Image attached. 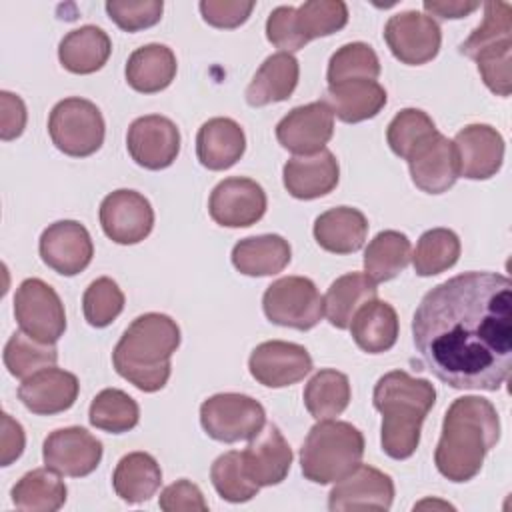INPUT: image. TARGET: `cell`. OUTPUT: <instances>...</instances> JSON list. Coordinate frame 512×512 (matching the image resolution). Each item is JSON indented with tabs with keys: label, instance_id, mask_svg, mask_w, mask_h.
I'll use <instances>...</instances> for the list:
<instances>
[{
	"label": "cell",
	"instance_id": "cell-1",
	"mask_svg": "<svg viewBox=\"0 0 512 512\" xmlns=\"http://www.w3.org/2000/svg\"><path fill=\"white\" fill-rule=\"evenodd\" d=\"M416 352L456 390L496 392L512 368V282L464 272L436 284L412 318Z\"/></svg>",
	"mask_w": 512,
	"mask_h": 512
},
{
	"label": "cell",
	"instance_id": "cell-2",
	"mask_svg": "<svg viewBox=\"0 0 512 512\" xmlns=\"http://www.w3.org/2000/svg\"><path fill=\"white\" fill-rule=\"evenodd\" d=\"M498 440L500 418L492 402L482 396L456 398L444 414L434 464L450 482H468Z\"/></svg>",
	"mask_w": 512,
	"mask_h": 512
},
{
	"label": "cell",
	"instance_id": "cell-3",
	"mask_svg": "<svg viewBox=\"0 0 512 512\" xmlns=\"http://www.w3.org/2000/svg\"><path fill=\"white\" fill-rule=\"evenodd\" d=\"M372 402L382 414L380 444L384 454L394 460L410 458L420 444L422 422L436 402L434 384L404 370H392L378 378Z\"/></svg>",
	"mask_w": 512,
	"mask_h": 512
},
{
	"label": "cell",
	"instance_id": "cell-4",
	"mask_svg": "<svg viewBox=\"0 0 512 512\" xmlns=\"http://www.w3.org/2000/svg\"><path fill=\"white\" fill-rule=\"evenodd\" d=\"M180 346L176 320L160 312H146L130 322L112 352L114 370L142 392H158L166 386L170 358Z\"/></svg>",
	"mask_w": 512,
	"mask_h": 512
},
{
	"label": "cell",
	"instance_id": "cell-5",
	"mask_svg": "<svg viewBox=\"0 0 512 512\" xmlns=\"http://www.w3.org/2000/svg\"><path fill=\"white\" fill-rule=\"evenodd\" d=\"M364 456L362 432L344 420H318L300 448V468L314 484H332L348 476Z\"/></svg>",
	"mask_w": 512,
	"mask_h": 512
},
{
	"label": "cell",
	"instance_id": "cell-6",
	"mask_svg": "<svg viewBox=\"0 0 512 512\" xmlns=\"http://www.w3.org/2000/svg\"><path fill=\"white\" fill-rule=\"evenodd\" d=\"M348 24V6L342 0H308L294 6H278L268 14L266 38L280 52H296L310 40L330 36Z\"/></svg>",
	"mask_w": 512,
	"mask_h": 512
},
{
	"label": "cell",
	"instance_id": "cell-7",
	"mask_svg": "<svg viewBox=\"0 0 512 512\" xmlns=\"http://www.w3.org/2000/svg\"><path fill=\"white\" fill-rule=\"evenodd\" d=\"M52 144L66 156L86 158L100 150L106 134L100 108L86 98H64L48 116Z\"/></svg>",
	"mask_w": 512,
	"mask_h": 512
},
{
	"label": "cell",
	"instance_id": "cell-8",
	"mask_svg": "<svg viewBox=\"0 0 512 512\" xmlns=\"http://www.w3.org/2000/svg\"><path fill=\"white\" fill-rule=\"evenodd\" d=\"M200 424L212 440L232 444L254 438L266 424V410L252 396L222 392L202 402Z\"/></svg>",
	"mask_w": 512,
	"mask_h": 512
},
{
	"label": "cell",
	"instance_id": "cell-9",
	"mask_svg": "<svg viewBox=\"0 0 512 512\" xmlns=\"http://www.w3.org/2000/svg\"><path fill=\"white\" fill-rule=\"evenodd\" d=\"M262 308L272 324L310 330L324 316V298L310 278L284 276L266 288Z\"/></svg>",
	"mask_w": 512,
	"mask_h": 512
},
{
	"label": "cell",
	"instance_id": "cell-10",
	"mask_svg": "<svg viewBox=\"0 0 512 512\" xmlns=\"http://www.w3.org/2000/svg\"><path fill=\"white\" fill-rule=\"evenodd\" d=\"M14 318L28 336L56 344L66 330V312L56 290L40 278H26L14 294Z\"/></svg>",
	"mask_w": 512,
	"mask_h": 512
},
{
	"label": "cell",
	"instance_id": "cell-11",
	"mask_svg": "<svg viewBox=\"0 0 512 512\" xmlns=\"http://www.w3.org/2000/svg\"><path fill=\"white\" fill-rule=\"evenodd\" d=\"M384 40L396 60L420 66L436 58L442 44V30L428 14L406 10L390 16L384 26Z\"/></svg>",
	"mask_w": 512,
	"mask_h": 512
},
{
	"label": "cell",
	"instance_id": "cell-12",
	"mask_svg": "<svg viewBox=\"0 0 512 512\" xmlns=\"http://www.w3.org/2000/svg\"><path fill=\"white\" fill-rule=\"evenodd\" d=\"M44 466L60 476L82 478L92 474L102 460V442L80 426L50 432L42 444Z\"/></svg>",
	"mask_w": 512,
	"mask_h": 512
},
{
	"label": "cell",
	"instance_id": "cell-13",
	"mask_svg": "<svg viewBox=\"0 0 512 512\" xmlns=\"http://www.w3.org/2000/svg\"><path fill=\"white\" fill-rule=\"evenodd\" d=\"M100 226L116 244H138L154 228L152 204L136 190H114L100 204Z\"/></svg>",
	"mask_w": 512,
	"mask_h": 512
},
{
	"label": "cell",
	"instance_id": "cell-14",
	"mask_svg": "<svg viewBox=\"0 0 512 512\" xmlns=\"http://www.w3.org/2000/svg\"><path fill=\"white\" fill-rule=\"evenodd\" d=\"M268 200L264 188L242 176H232L218 182L208 200L210 218L226 228H248L266 212Z\"/></svg>",
	"mask_w": 512,
	"mask_h": 512
},
{
	"label": "cell",
	"instance_id": "cell-15",
	"mask_svg": "<svg viewBox=\"0 0 512 512\" xmlns=\"http://www.w3.org/2000/svg\"><path fill=\"white\" fill-rule=\"evenodd\" d=\"M126 148L138 166L162 170L168 168L180 152V130L166 116L146 114L130 124Z\"/></svg>",
	"mask_w": 512,
	"mask_h": 512
},
{
	"label": "cell",
	"instance_id": "cell-16",
	"mask_svg": "<svg viewBox=\"0 0 512 512\" xmlns=\"http://www.w3.org/2000/svg\"><path fill=\"white\" fill-rule=\"evenodd\" d=\"M248 370L252 378L262 386L286 388L310 374L312 356L300 344L268 340L252 350L248 358Z\"/></svg>",
	"mask_w": 512,
	"mask_h": 512
},
{
	"label": "cell",
	"instance_id": "cell-17",
	"mask_svg": "<svg viewBox=\"0 0 512 512\" xmlns=\"http://www.w3.org/2000/svg\"><path fill=\"white\" fill-rule=\"evenodd\" d=\"M38 252L42 262L54 272L62 276H76L92 262L94 244L80 222L58 220L40 234Z\"/></svg>",
	"mask_w": 512,
	"mask_h": 512
},
{
	"label": "cell",
	"instance_id": "cell-18",
	"mask_svg": "<svg viewBox=\"0 0 512 512\" xmlns=\"http://www.w3.org/2000/svg\"><path fill=\"white\" fill-rule=\"evenodd\" d=\"M332 134L334 114L324 100L296 106L276 124V138L280 146L300 156L324 150Z\"/></svg>",
	"mask_w": 512,
	"mask_h": 512
},
{
	"label": "cell",
	"instance_id": "cell-19",
	"mask_svg": "<svg viewBox=\"0 0 512 512\" xmlns=\"http://www.w3.org/2000/svg\"><path fill=\"white\" fill-rule=\"evenodd\" d=\"M392 502V478L386 472L362 462L348 476L338 480L328 494V508L332 512L390 510Z\"/></svg>",
	"mask_w": 512,
	"mask_h": 512
},
{
	"label": "cell",
	"instance_id": "cell-20",
	"mask_svg": "<svg viewBox=\"0 0 512 512\" xmlns=\"http://www.w3.org/2000/svg\"><path fill=\"white\" fill-rule=\"evenodd\" d=\"M452 142L458 154L460 176L488 180L502 168L504 138L490 124H468Z\"/></svg>",
	"mask_w": 512,
	"mask_h": 512
},
{
	"label": "cell",
	"instance_id": "cell-21",
	"mask_svg": "<svg viewBox=\"0 0 512 512\" xmlns=\"http://www.w3.org/2000/svg\"><path fill=\"white\" fill-rule=\"evenodd\" d=\"M80 392L78 378L62 368L48 366L18 386V398L30 410L38 416H52L60 414L74 406Z\"/></svg>",
	"mask_w": 512,
	"mask_h": 512
},
{
	"label": "cell",
	"instance_id": "cell-22",
	"mask_svg": "<svg viewBox=\"0 0 512 512\" xmlns=\"http://www.w3.org/2000/svg\"><path fill=\"white\" fill-rule=\"evenodd\" d=\"M292 448L274 424L264 426L250 444L242 450V464L252 482L262 486H276L286 480L292 466Z\"/></svg>",
	"mask_w": 512,
	"mask_h": 512
},
{
	"label": "cell",
	"instance_id": "cell-23",
	"mask_svg": "<svg viewBox=\"0 0 512 512\" xmlns=\"http://www.w3.org/2000/svg\"><path fill=\"white\" fill-rule=\"evenodd\" d=\"M408 168L412 182L422 192L442 194L450 190L460 176L454 142L438 132L408 158Z\"/></svg>",
	"mask_w": 512,
	"mask_h": 512
},
{
	"label": "cell",
	"instance_id": "cell-24",
	"mask_svg": "<svg viewBox=\"0 0 512 512\" xmlns=\"http://www.w3.org/2000/svg\"><path fill=\"white\" fill-rule=\"evenodd\" d=\"M284 188L298 200H314L330 194L340 180V166L330 150L310 156H292L282 170Z\"/></svg>",
	"mask_w": 512,
	"mask_h": 512
},
{
	"label": "cell",
	"instance_id": "cell-25",
	"mask_svg": "<svg viewBox=\"0 0 512 512\" xmlns=\"http://www.w3.org/2000/svg\"><path fill=\"white\" fill-rule=\"evenodd\" d=\"M246 150L242 126L226 116L206 120L196 134V156L208 170L232 168Z\"/></svg>",
	"mask_w": 512,
	"mask_h": 512
},
{
	"label": "cell",
	"instance_id": "cell-26",
	"mask_svg": "<svg viewBox=\"0 0 512 512\" xmlns=\"http://www.w3.org/2000/svg\"><path fill=\"white\" fill-rule=\"evenodd\" d=\"M300 64L290 52L270 54L252 76L244 96L254 108L288 100L298 86Z\"/></svg>",
	"mask_w": 512,
	"mask_h": 512
},
{
	"label": "cell",
	"instance_id": "cell-27",
	"mask_svg": "<svg viewBox=\"0 0 512 512\" xmlns=\"http://www.w3.org/2000/svg\"><path fill=\"white\" fill-rule=\"evenodd\" d=\"M386 90L376 80H344L328 84L324 102L332 114L348 124L374 118L386 106Z\"/></svg>",
	"mask_w": 512,
	"mask_h": 512
},
{
	"label": "cell",
	"instance_id": "cell-28",
	"mask_svg": "<svg viewBox=\"0 0 512 512\" xmlns=\"http://www.w3.org/2000/svg\"><path fill=\"white\" fill-rule=\"evenodd\" d=\"M368 236L366 216L352 206H336L314 220V238L332 254H352L364 246Z\"/></svg>",
	"mask_w": 512,
	"mask_h": 512
},
{
	"label": "cell",
	"instance_id": "cell-29",
	"mask_svg": "<svg viewBox=\"0 0 512 512\" xmlns=\"http://www.w3.org/2000/svg\"><path fill=\"white\" fill-rule=\"evenodd\" d=\"M178 64L172 48L166 44H144L136 48L126 62V82L142 94H154L168 88L176 76Z\"/></svg>",
	"mask_w": 512,
	"mask_h": 512
},
{
	"label": "cell",
	"instance_id": "cell-30",
	"mask_svg": "<svg viewBox=\"0 0 512 512\" xmlns=\"http://www.w3.org/2000/svg\"><path fill=\"white\" fill-rule=\"evenodd\" d=\"M292 258L288 240L280 234L242 238L232 248V264L244 276H272L282 272Z\"/></svg>",
	"mask_w": 512,
	"mask_h": 512
},
{
	"label": "cell",
	"instance_id": "cell-31",
	"mask_svg": "<svg viewBox=\"0 0 512 512\" xmlns=\"http://www.w3.org/2000/svg\"><path fill=\"white\" fill-rule=\"evenodd\" d=\"M110 52L108 34L94 24L70 30L58 44V60L72 74L98 72L108 62Z\"/></svg>",
	"mask_w": 512,
	"mask_h": 512
},
{
	"label": "cell",
	"instance_id": "cell-32",
	"mask_svg": "<svg viewBox=\"0 0 512 512\" xmlns=\"http://www.w3.org/2000/svg\"><path fill=\"white\" fill-rule=\"evenodd\" d=\"M398 330L400 324L394 306L378 298L366 302L350 322L356 346L368 354L388 352L398 340Z\"/></svg>",
	"mask_w": 512,
	"mask_h": 512
},
{
	"label": "cell",
	"instance_id": "cell-33",
	"mask_svg": "<svg viewBox=\"0 0 512 512\" xmlns=\"http://www.w3.org/2000/svg\"><path fill=\"white\" fill-rule=\"evenodd\" d=\"M374 298H378L376 282L364 272H348L330 284L324 296V314L334 328L346 330L354 314Z\"/></svg>",
	"mask_w": 512,
	"mask_h": 512
},
{
	"label": "cell",
	"instance_id": "cell-34",
	"mask_svg": "<svg viewBox=\"0 0 512 512\" xmlns=\"http://www.w3.org/2000/svg\"><path fill=\"white\" fill-rule=\"evenodd\" d=\"M162 484V470L148 452H130L122 456L112 474L116 496L128 504L150 500Z\"/></svg>",
	"mask_w": 512,
	"mask_h": 512
},
{
	"label": "cell",
	"instance_id": "cell-35",
	"mask_svg": "<svg viewBox=\"0 0 512 512\" xmlns=\"http://www.w3.org/2000/svg\"><path fill=\"white\" fill-rule=\"evenodd\" d=\"M68 488L50 468H34L12 486V504L24 512H56L66 502Z\"/></svg>",
	"mask_w": 512,
	"mask_h": 512
},
{
	"label": "cell",
	"instance_id": "cell-36",
	"mask_svg": "<svg viewBox=\"0 0 512 512\" xmlns=\"http://www.w3.org/2000/svg\"><path fill=\"white\" fill-rule=\"evenodd\" d=\"M412 260V246L404 232H378L364 250V272L374 282L396 278Z\"/></svg>",
	"mask_w": 512,
	"mask_h": 512
},
{
	"label": "cell",
	"instance_id": "cell-37",
	"mask_svg": "<svg viewBox=\"0 0 512 512\" xmlns=\"http://www.w3.org/2000/svg\"><path fill=\"white\" fill-rule=\"evenodd\" d=\"M304 406L316 420H330L340 416L352 398L350 380L344 372L324 368L318 370L304 388Z\"/></svg>",
	"mask_w": 512,
	"mask_h": 512
},
{
	"label": "cell",
	"instance_id": "cell-38",
	"mask_svg": "<svg viewBox=\"0 0 512 512\" xmlns=\"http://www.w3.org/2000/svg\"><path fill=\"white\" fill-rule=\"evenodd\" d=\"M88 420L98 430L124 434L138 424L140 408L138 402L124 390L104 388L94 396L88 410Z\"/></svg>",
	"mask_w": 512,
	"mask_h": 512
},
{
	"label": "cell",
	"instance_id": "cell-39",
	"mask_svg": "<svg viewBox=\"0 0 512 512\" xmlns=\"http://www.w3.org/2000/svg\"><path fill=\"white\" fill-rule=\"evenodd\" d=\"M460 238L450 228L426 230L416 244L412 264L418 276H436L452 268L460 258Z\"/></svg>",
	"mask_w": 512,
	"mask_h": 512
},
{
	"label": "cell",
	"instance_id": "cell-40",
	"mask_svg": "<svg viewBox=\"0 0 512 512\" xmlns=\"http://www.w3.org/2000/svg\"><path fill=\"white\" fill-rule=\"evenodd\" d=\"M2 358H4V366L14 378L26 380L32 374L48 366H54L58 360V350L54 344L40 342L28 336L26 332L18 330L8 338Z\"/></svg>",
	"mask_w": 512,
	"mask_h": 512
},
{
	"label": "cell",
	"instance_id": "cell-41",
	"mask_svg": "<svg viewBox=\"0 0 512 512\" xmlns=\"http://www.w3.org/2000/svg\"><path fill=\"white\" fill-rule=\"evenodd\" d=\"M436 134V124L424 110L404 108L390 120L386 140L396 156L408 160L420 146L430 142Z\"/></svg>",
	"mask_w": 512,
	"mask_h": 512
},
{
	"label": "cell",
	"instance_id": "cell-42",
	"mask_svg": "<svg viewBox=\"0 0 512 512\" xmlns=\"http://www.w3.org/2000/svg\"><path fill=\"white\" fill-rule=\"evenodd\" d=\"M210 480L218 496L234 504L252 500L260 490V486L252 482L244 470L242 452H236V450L224 452L214 460L210 468Z\"/></svg>",
	"mask_w": 512,
	"mask_h": 512
},
{
	"label": "cell",
	"instance_id": "cell-43",
	"mask_svg": "<svg viewBox=\"0 0 512 512\" xmlns=\"http://www.w3.org/2000/svg\"><path fill=\"white\" fill-rule=\"evenodd\" d=\"M380 76V60L374 48L366 42H350L340 46L328 62V84L344 80H376Z\"/></svg>",
	"mask_w": 512,
	"mask_h": 512
},
{
	"label": "cell",
	"instance_id": "cell-44",
	"mask_svg": "<svg viewBox=\"0 0 512 512\" xmlns=\"http://www.w3.org/2000/svg\"><path fill=\"white\" fill-rule=\"evenodd\" d=\"M124 302V292L112 278H96L94 282H90L82 296L84 318L94 328H106L120 316V312L124 310Z\"/></svg>",
	"mask_w": 512,
	"mask_h": 512
},
{
	"label": "cell",
	"instance_id": "cell-45",
	"mask_svg": "<svg viewBox=\"0 0 512 512\" xmlns=\"http://www.w3.org/2000/svg\"><path fill=\"white\" fill-rule=\"evenodd\" d=\"M472 60H476L478 72L490 92L498 96H510L512 90V38H502L494 44L480 48Z\"/></svg>",
	"mask_w": 512,
	"mask_h": 512
},
{
	"label": "cell",
	"instance_id": "cell-46",
	"mask_svg": "<svg viewBox=\"0 0 512 512\" xmlns=\"http://www.w3.org/2000/svg\"><path fill=\"white\" fill-rule=\"evenodd\" d=\"M502 38H512V6L508 2H486L482 24L460 44L458 52L472 58L480 48Z\"/></svg>",
	"mask_w": 512,
	"mask_h": 512
},
{
	"label": "cell",
	"instance_id": "cell-47",
	"mask_svg": "<svg viewBox=\"0 0 512 512\" xmlns=\"http://www.w3.org/2000/svg\"><path fill=\"white\" fill-rule=\"evenodd\" d=\"M164 10L162 0H110L106 12L124 32H138L160 22Z\"/></svg>",
	"mask_w": 512,
	"mask_h": 512
},
{
	"label": "cell",
	"instance_id": "cell-48",
	"mask_svg": "<svg viewBox=\"0 0 512 512\" xmlns=\"http://www.w3.org/2000/svg\"><path fill=\"white\" fill-rule=\"evenodd\" d=\"M254 6L252 0H202L198 4L204 22L214 28H238L248 20Z\"/></svg>",
	"mask_w": 512,
	"mask_h": 512
},
{
	"label": "cell",
	"instance_id": "cell-49",
	"mask_svg": "<svg viewBox=\"0 0 512 512\" xmlns=\"http://www.w3.org/2000/svg\"><path fill=\"white\" fill-rule=\"evenodd\" d=\"M158 506L164 512H206L208 510V502L204 500L202 490L186 478L166 486L160 494Z\"/></svg>",
	"mask_w": 512,
	"mask_h": 512
},
{
	"label": "cell",
	"instance_id": "cell-50",
	"mask_svg": "<svg viewBox=\"0 0 512 512\" xmlns=\"http://www.w3.org/2000/svg\"><path fill=\"white\" fill-rule=\"evenodd\" d=\"M0 138L14 140L24 132L26 126V106L20 96L2 90L0 92Z\"/></svg>",
	"mask_w": 512,
	"mask_h": 512
},
{
	"label": "cell",
	"instance_id": "cell-51",
	"mask_svg": "<svg viewBox=\"0 0 512 512\" xmlns=\"http://www.w3.org/2000/svg\"><path fill=\"white\" fill-rule=\"evenodd\" d=\"M26 434L20 422H16L10 414L2 412V438H0V464L10 466L24 452Z\"/></svg>",
	"mask_w": 512,
	"mask_h": 512
},
{
	"label": "cell",
	"instance_id": "cell-52",
	"mask_svg": "<svg viewBox=\"0 0 512 512\" xmlns=\"http://www.w3.org/2000/svg\"><path fill=\"white\" fill-rule=\"evenodd\" d=\"M424 10L432 16L444 18V20H456L470 16L474 10L480 8V2H462V0H424Z\"/></svg>",
	"mask_w": 512,
	"mask_h": 512
}]
</instances>
